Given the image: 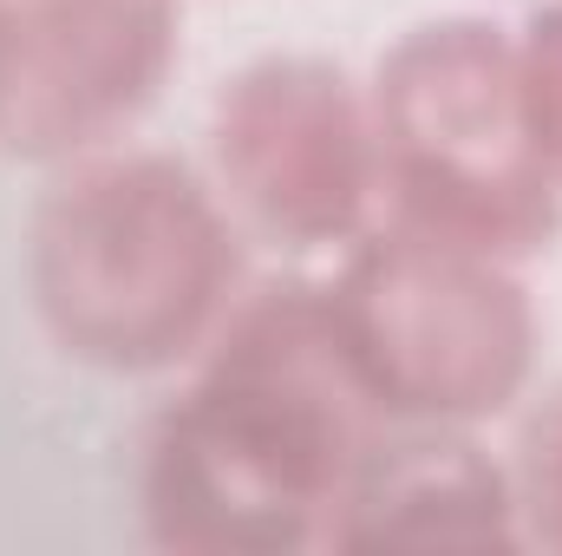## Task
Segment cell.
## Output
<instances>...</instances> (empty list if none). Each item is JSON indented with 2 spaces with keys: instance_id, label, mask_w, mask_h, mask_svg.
<instances>
[{
  "instance_id": "obj_3",
  "label": "cell",
  "mask_w": 562,
  "mask_h": 556,
  "mask_svg": "<svg viewBox=\"0 0 562 556\" xmlns=\"http://www.w3.org/2000/svg\"><path fill=\"white\" fill-rule=\"evenodd\" d=\"M386 223L484 249L497 263H537L562 236V190L550 184L517 79V33L484 13H445L406 26L367 86Z\"/></svg>"
},
{
  "instance_id": "obj_6",
  "label": "cell",
  "mask_w": 562,
  "mask_h": 556,
  "mask_svg": "<svg viewBox=\"0 0 562 556\" xmlns=\"http://www.w3.org/2000/svg\"><path fill=\"white\" fill-rule=\"evenodd\" d=\"M177 53V0H7L0 151L59 170L125 144Z\"/></svg>"
},
{
  "instance_id": "obj_8",
  "label": "cell",
  "mask_w": 562,
  "mask_h": 556,
  "mask_svg": "<svg viewBox=\"0 0 562 556\" xmlns=\"http://www.w3.org/2000/svg\"><path fill=\"white\" fill-rule=\"evenodd\" d=\"M517 79H524V119H530V144L562 190V0L537 7L517 26Z\"/></svg>"
},
{
  "instance_id": "obj_2",
  "label": "cell",
  "mask_w": 562,
  "mask_h": 556,
  "mask_svg": "<svg viewBox=\"0 0 562 556\" xmlns=\"http://www.w3.org/2000/svg\"><path fill=\"white\" fill-rule=\"evenodd\" d=\"M243 230L216 184L170 151L112 144L59 164L26 230V288L53 347L92 374L190 367L243 301Z\"/></svg>"
},
{
  "instance_id": "obj_9",
  "label": "cell",
  "mask_w": 562,
  "mask_h": 556,
  "mask_svg": "<svg viewBox=\"0 0 562 556\" xmlns=\"http://www.w3.org/2000/svg\"><path fill=\"white\" fill-rule=\"evenodd\" d=\"M510 485H517L524 544H550V551H562V387L530 413V425H524Z\"/></svg>"
},
{
  "instance_id": "obj_4",
  "label": "cell",
  "mask_w": 562,
  "mask_h": 556,
  "mask_svg": "<svg viewBox=\"0 0 562 556\" xmlns=\"http://www.w3.org/2000/svg\"><path fill=\"white\" fill-rule=\"evenodd\" d=\"M340 347L386 425H484L537 367V301L517 263L373 223L327 281Z\"/></svg>"
},
{
  "instance_id": "obj_1",
  "label": "cell",
  "mask_w": 562,
  "mask_h": 556,
  "mask_svg": "<svg viewBox=\"0 0 562 556\" xmlns=\"http://www.w3.org/2000/svg\"><path fill=\"white\" fill-rule=\"evenodd\" d=\"M190 387L144 432V524L164 551H334L353 478L386 432L327 281L243 288Z\"/></svg>"
},
{
  "instance_id": "obj_5",
  "label": "cell",
  "mask_w": 562,
  "mask_h": 556,
  "mask_svg": "<svg viewBox=\"0 0 562 556\" xmlns=\"http://www.w3.org/2000/svg\"><path fill=\"white\" fill-rule=\"evenodd\" d=\"M210 184L249 243L281 256L353 249L386 203L367 92L307 53L243 66L210 105Z\"/></svg>"
},
{
  "instance_id": "obj_10",
  "label": "cell",
  "mask_w": 562,
  "mask_h": 556,
  "mask_svg": "<svg viewBox=\"0 0 562 556\" xmlns=\"http://www.w3.org/2000/svg\"><path fill=\"white\" fill-rule=\"evenodd\" d=\"M0 46H7V0H0Z\"/></svg>"
},
{
  "instance_id": "obj_7",
  "label": "cell",
  "mask_w": 562,
  "mask_h": 556,
  "mask_svg": "<svg viewBox=\"0 0 562 556\" xmlns=\"http://www.w3.org/2000/svg\"><path fill=\"white\" fill-rule=\"evenodd\" d=\"M517 485L471 425H386L353 478L334 551H517Z\"/></svg>"
}]
</instances>
